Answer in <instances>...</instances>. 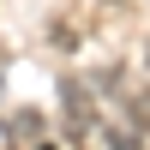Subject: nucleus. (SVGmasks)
<instances>
[{
  "mask_svg": "<svg viewBox=\"0 0 150 150\" xmlns=\"http://www.w3.org/2000/svg\"><path fill=\"white\" fill-rule=\"evenodd\" d=\"M12 144L18 150H48V126H42V114H12Z\"/></svg>",
  "mask_w": 150,
  "mask_h": 150,
  "instance_id": "nucleus-1",
  "label": "nucleus"
}]
</instances>
